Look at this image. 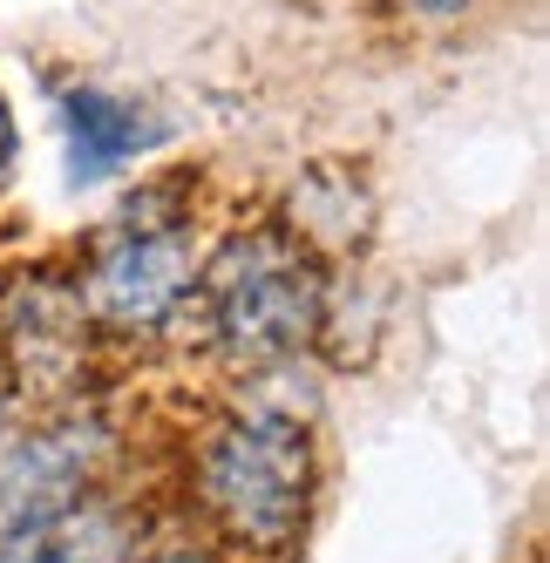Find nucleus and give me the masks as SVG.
Wrapping results in <instances>:
<instances>
[{"label":"nucleus","mask_w":550,"mask_h":563,"mask_svg":"<svg viewBox=\"0 0 550 563\" xmlns=\"http://www.w3.org/2000/svg\"><path fill=\"white\" fill-rule=\"evenodd\" d=\"M190 286H198L211 340L231 360H245V367L299 353L312 333H320V312H327L320 265H312L306 245L286 238L279 224L224 238V252L190 278Z\"/></svg>","instance_id":"nucleus-1"},{"label":"nucleus","mask_w":550,"mask_h":563,"mask_svg":"<svg viewBox=\"0 0 550 563\" xmlns=\"http://www.w3.org/2000/svg\"><path fill=\"white\" fill-rule=\"evenodd\" d=\"M198 482L245 550H286L312 503V434L293 415H231L211 434Z\"/></svg>","instance_id":"nucleus-2"},{"label":"nucleus","mask_w":550,"mask_h":563,"mask_svg":"<svg viewBox=\"0 0 550 563\" xmlns=\"http://www.w3.org/2000/svg\"><path fill=\"white\" fill-rule=\"evenodd\" d=\"M190 278H198L190 218L170 205V190H143L89 245V278L75 286V299H82V312L102 319V327L150 333L184 306Z\"/></svg>","instance_id":"nucleus-3"},{"label":"nucleus","mask_w":550,"mask_h":563,"mask_svg":"<svg viewBox=\"0 0 550 563\" xmlns=\"http://www.w3.org/2000/svg\"><path fill=\"white\" fill-rule=\"evenodd\" d=\"M109 449L116 441L96 415L34 428L28 441H14V449L0 455V543L21 537V530H42V522H55L68 509H82Z\"/></svg>","instance_id":"nucleus-4"},{"label":"nucleus","mask_w":550,"mask_h":563,"mask_svg":"<svg viewBox=\"0 0 550 563\" xmlns=\"http://www.w3.org/2000/svg\"><path fill=\"white\" fill-rule=\"evenodd\" d=\"M68 184H102L156 143V115L116 89H62Z\"/></svg>","instance_id":"nucleus-5"},{"label":"nucleus","mask_w":550,"mask_h":563,"mask_svg":"<svg viewBox=\"0 0 550 563\" xmlns=\"http://www.w3.org/2000/svg\"><path fill=\"white\" fill-rule=\"evenodd\" d=\"M82 299L55 278H28L8 306V340L21 353V374H34L42 387L75 374V353H82Z\"/></svg>","instance_id":"nucleus-6"},{"label":"nucleus","mask_w":550,"mask_h":563,"mask_svg":"<svg viewBox=\"0 0 550 563\" xmlns=\"http://www.w3.org/2000/svg\"><path fill=\"white\" fill-rule=\"evenodd\" d=\"M123 556H130V516L96 503L0 543V563H123Z\"/></svg>","instance_id":"nucleus-7"},{"label":"nucleus","mask_w":550,"mask_h":563,"mask_svg":"<svg viewBox=\"0 0 550 563\" xmlns=\"http://www.w3.org/2000/svg\"><path fill=\"white\" fill-rule=\"evenodd\" d=\"M408 8H415V14H428V21H449V14H462V8H469V0H408Z\"/></svg>","instance_id":"nucleus-8"},{"label":"nucleus","mask_w":550,"mask_h":563,"mask_svg":"<svg viewBox=\"0 0 550 563\" xmlns=\"http://www.w3.org/2000/svg\"><path fill=\"white\" fill-rule=\"evenodd\" d=\"M8 164H14V115L0 102V177H8Z\"/></svg>","instance_id":"nucleus-9"},{"label":"nucleus","mask_w":550,"mask_h":563,"mask_svg":"<svg viewBox=\"0 0 550 563\" xmlns=\"http://www.w3.org/2000/svg\"><path fill=\"white\" fill-rule=\"evenodd\" d=\"M0 415H8V380H0Z\"/></svg>","instance_id":"nucleus-10"}]
</instances>
